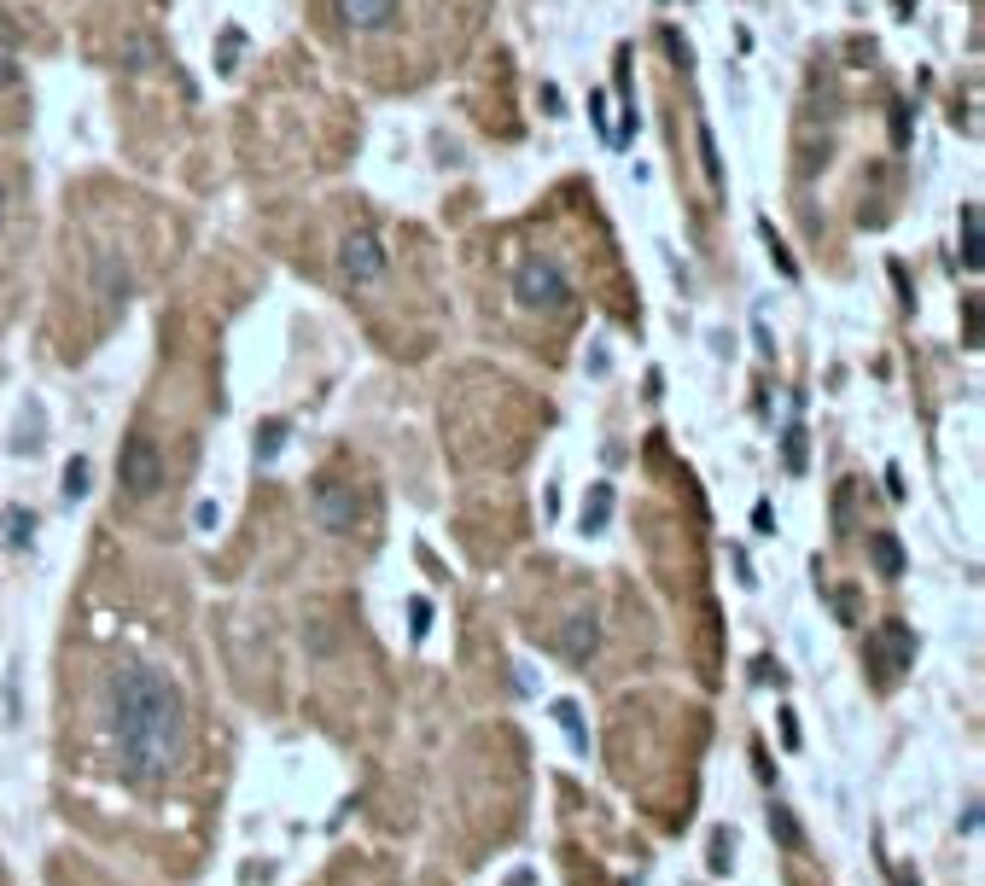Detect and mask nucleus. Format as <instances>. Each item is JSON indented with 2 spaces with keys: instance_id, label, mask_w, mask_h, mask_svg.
Wrapping results in <instances>:
<instances>
[{
  "instance_id": "1",
  "label": "nucleus",
  "mask_w": 985,
  "mask_h": 886,
  "mask_svg": "<svg viewBox=\"0 0 985 886\" xmlns=\"http://www.w3.org/2000/svg\"><path fill=\"white\" fill-rule=\"evenodd\" d=\"M111 729L117 752L129 764L135 782H164L181 758L187 712H181V688L152 665H129L111 677Z\"/></svg>"
},
{
  "instance_id": "2",
  "label": "nucleus",
  "mask_w": 985,
  "mask_h": 886,
  "mask_svg": "<svg viewBox=\"0 0 985 886\" xmlns=\"http://www.w3.org/2000/svg\"><path fill=\"white\" fill-rule=\"evenodd\" d=\"M513 298L525 309H566L572 304V280L554 257H519L513 269Z\"/></svg>"
},
{
  "instance_id": "3",
  "label": "nucleus",
  "mask_w": 985,
  "mask_h": 886,
  "mask_svg": "<svg viewBox=\"0 0 985 886\" xmlns=\"http://www.w3.org/2000/svg\"><path fill=\"white\" fill-rule=\"evenodd\" d=\"M339 269L350 286H374L379 274H385V245H379L374 228H356V234L339 239Z\"/></svg>"
},
{
  "instance_id": "4",
  "label": "nucleus",
  "mask_w": 985,
  "mask_h": 886,
  "mask_svg": "<svg viewBox=\"0 0 985 886\" xmlns=\"http://www.w3.org/2000/svg\"><path fill=\"white\" fill-rule=\"evenodd\" d=\"M123 490L129 496H152L158 484H164V461H158V443H146V438H129L123 443Z\"/></svg>"
},
{
  "instance_id": "5",
  "label": "nucleus",
  "mask_w": 985,
  "mask_h": 886,
  "mask_svg": "<svg viewBox=\"0 0 985 886\" xmlns=\"http://www.w3.org/2000/svg\"><path fill=\"white\" fill-rule=\"evenodd\" d=\"M356 513H362V502H356V490L350 484H315V519L327 525V531H356Z\"/></svg>"
},
{
  "instance_id": "6",
  "label": "nucleus",
  "mask_w": 985,
  "mask_h": 886,
  "mask_svg": "<svg viewBox=\"0 0 985 886\" xmlns=\"http://www.w3.org/2000/svg\"><path fill=\"white\" fill-rule=\"evenodd\" d=\"M875 653L886 659V682H898L910 671V659H916V630L910 624H881L875 630Z\"/></svg>"
},
{
  "instance_id": "7",
  "label": "nucleus",
  "mask_w": 985,
  "mask_h": 886,
  "mask_svg": "<svg viewBox=\"0 0 985 886\" xmlns=\"http://www.w3.org/2000/svg\"><path fill=\"white\" fill-rule=\"evenodd\" d=\"M333 12L350 30H385L397 18V0H333Z\"/></svg>"
},
{
  "instance_id": "8",
  "label": "nucleus",
  "mask_w": 985,
  "mask_h": 886,
  "mask_svg": "<svg viewBox=\"0 0 985 886\" xmlns=\"http://www.w3.org/2000/svg\"><path fill=\"white\" fill-rule=\"evenodd\" d=\"M869 548H875V572H881V578H904V548H898L892 531H875Z\"/></svg>"
},
{
  "instance_id": "9",
  "label": "nucleus",
  "mask_w": 985,
  "mask_h": 886,
  "mask_svg": "<svg viewBox=\"0 0 985 886\" xmlns=\"http://www.w3.org/2000/svg\"><path fill=\"white\" fill-rule=\"evenodd\" d=\"M607 519H612V484H595V490H589V502H583V537L607 531Z\"/></svg>"
},
{
  "instance_id": "10",
  "label": "nucleus",
  "mask_w": 985,
  "mask_h": 886,
  "mask_svg": "<svg viewBox=\"0 0 985 886\" xmlns=\"http://www.w3.org/2000/svg\"><path fill=\"white\" fill-rule=\"evenodd\" d=\"M554 723L566 729V741H572V752H589V729H583V712H578V700H554Z\"/></svg>"
},
{
  "instance_id": "11",
  "label": "nucleus",
  "mask_w": 985,
  "mask_h": 886,
  "mask_svg": "<svg viewBox=\"0 0 985 886\" xmlns=\"http://www.w3.org/2000/svg\"><path fill=\"white\" fill-rule=\"evenodd\" d=\"M560 648H566V659H578V665H583V659L595 653V618H572V624H566V642H560Z\"/></svg>"
},
{
  "instance_id": "12",
  "label": "nucleus",
  "mask_w": 985,
  "mask_h": 886,
  "mask_svg": "<svg viewBox=\"0 0 985 886\" xmlns=\"http://www.w3.org/2000/svg\"><path fill=\"white\" fill-rule=\"evenodd\" d=\"M88 484H94L88 455H70V461H65V502H82V496H88Z\"/></svg>"
},
{
  "instance_id": "13",
  "label": "nucleus",
  "mask_w": 985,
  "mask_h": 886,
  "mask_svg": "<svg viewBox=\"0 0 985 886\" xmlns=\"http://www.w3.org/2000/svg\"><path fill=\"white\" fill-rule=\"evenodd\" d=\"M962 263L980 269V205H962Z\"/></svg>"
},
{
  "instance_id": "14",
  "label": "nucleus",
  "mask_w": 985,
  "mask_h": 886,
  "mask_svg": "<svg viewBox=\"0 0 985 886\" xmlns=\"http://www.w3.org/2000/svg\"><path fill=\"white\" fill-rule=\"evenodd\" d=\"M30 537H35V513L6 508V548H30Z\"/></svg>"
},
{
  "instance_id": "15",
  "label": "nucleus",
  "mask_w": 985,
  "mask_h": 886,
  "mask_svg": "<svg viewBox=\"0 0 985 886\" xmlns=\"http://www.w3.org/2000/svg\"><path fill=\"white\" fill-rule=\"evenodd\" d=\"M18 88V47H12V30L0 24V94Z\"/></svg>"
},
{
  "instance_id": "16",
  "label": "nucleus",
  "mask_w": 985,
  "mask_h": 886,
  "mask_svg": "<svg viewBox=\"0 0 985 886\" xmlns=\"http://www.w3.org/2000/svg\"><path fill=\"white\" fill-rule=\"evenodd\" d=\"M280 443H286V420H269V426L257 432V461H274V455H280Z\"/></svg>"
},
{
  "instance_id": "17",
  "label": "nucleus",
  "mask_w": 985,
  "mask_h": 886,
  "mask_svg": "<svg viewBox=\"0 0 985 886\" xmlns=\"http://www.w3.org/2000/svg\"><path fill=\"white\" fill-rule=\"evenodd\" d=\"M729 852H735V840L717 828V834H712V863H706V869H712V875H729Z\"/></svg>"
},
{
  "instance_id": "18",
  "label": "nucleus",
  "mask_w": 985,
  "mask_h": 886,
  "mask_svg": "<svg viewBox=\"0 0 985 886\" xmlns=\"http://www.w3.org/2000/svg\"><path fill=\"white\" fill-rule=\"evenodd\" d=\"M700 158H706V181L723 187V164H717V146H712V129H700Z\"/></svg>"
},
{
  "instance_id": "19",
  "label": "nucleus",
  "mask_w": 985,
  "mask_h": 886,
  "mask_svg": "<svg viewBox=\"0 0 985 886\" xmlns=\"http://www.w3.org/2000/svg\"><path fill=\"white\" fill-rule=\"evenodd\" d=\"M770 834H776V840H782V846H799V828H793V817H787L782 805H776V811H770Z\"/></svg>"
},
{
  "instance_id": "20",
  "label": "nucleus",
  "mask_w": 985,
  "mask_h": 886,
  "mask_svg": "<svg viewBox=\"0 0 985 886\" xmlns=\"http://www.w3.org/2000/svg\"><path fill=\"white\" fill-rule=\"evenodd\" d=\"M787 467L805 473V432H799V426H787Z\"/></svg>"
},
{
  "instance_id": "21",
  "label": "nucleus",
  "mask_w": 985,
  "mask_h": 886,
  "mask_svg": "<svg viewBox=\"0 0 985 886\" xmlns=\"http://www.w3.org/2000/svg\"><path fill=\"white\" fill-rule=\"evenodd\" d=\"M408 624H414V636H426V624H432V601H408Z\"/></svg>"
},
{
  "instance_id": "22",
  "label": "nucleus",
  "mask_w": 985,
  "mask_h": 886,
  "mask_svg": "<svg viewBox=\"0 0 985 886\" xmlns=\"http://www.w3.org/2000/svg\"><path fill=\"white\" fill-rule=\"evenodd\" d=\"M886 490H892V502H904V473L898 467H886Z\"/></svg>"
},
{
  "instance_id": "23",
  "label": "nucleus",
  "mask_w": 985,
  "mask_h": 886,
  "mask_svg": "<svg viewBox=\"0 0 985 886\" xmlns=\"http://www.w3.org/2000/svg\"><path fill=\"white\" fill-rule=\"evenodd\" d=\"M193 519H199V531H210V525H216V502H199V513H193Z\"/></svg>"
},
{
  "instance_id": "24",
  "label": "nucleus",
  "mask_w": 985,
  "mask_h": 886,
  "mask_svg": "<svg viewBox=\"0 0 985 886\" xmlns=\"http://www.w3.org/2000/svg\"><path fill=\"white\" fill-rule=\"evenodd\" d=\"M508 886H537V875H531V869H519V875H513Z\"/></svg>"
},
{
  "instance_id": "25",
  "label": "nucleus",
  "mask_w": 985,
  "mask_h": 886,
  "mask_svg": "<svg viewBox=\"0 0 985 886\" xmlns=\"http://www.w3.org/2000/svg\"><path fill=\"white\" fill-rule=\"evenodd\" d=\"M0 222H6V187H0Z\"/></svg>"
}]
</instances>
